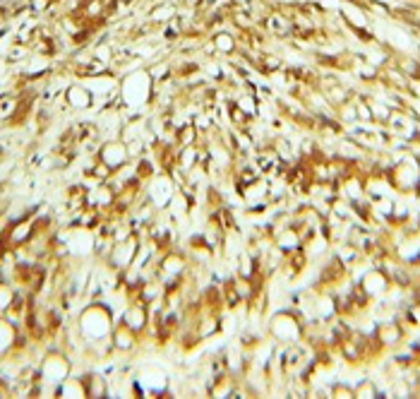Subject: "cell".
Instances as JSON below:
<instances>
[{
	"label": "cell",
	"instance_id": "obj_1",
	"mask_svg": "<svg viewBox=\"0 0 420 399\" xmlns=\"http://www.w3.org/2000/svg\"><path fill=\"white\" fill-rule=\"evenodd\" d=\"M80 334L87 342H101V339H111V332L115 327V315L113 308L106 303H92L87 306L80 315Z\"/></svg>",
	"mask_w": 420,
	"mask_h": 399
},
{
	"label": "cell",
	"instance_id": "obj_2",
	"mask_svg": "<svg viewBox=\"0 0 420 399\" xmlns=\"http://www.w3.org/2000/svg\"><path fill=\"white\" fill-rule=\"evenodd\" d=\"M137 337L140 334L135 329H130L125 323L115 325L113 332H111V344L115 351H133L137 346Z\"/></svg>",
	"mask_w": 420,
	"mask_h": 399
},
{
	"label": "cell",
	"instance_id": "obj_3",
	"mask_svg": "<svg viewBox=\"0 0 420 399\" xmlns=\"http://www.w3.org/2000/svg\"><path fill=\"white\" fill-rule=\"evenodd\" d=\"M128 149H125L120 142H108L106 147L101 149V154H99V159L103 161V164H108L113 171H118L120 166L128 164Z\"/></svg>",
	"mask_w": 420,
	"mask_h": 399
}]
</instances>
